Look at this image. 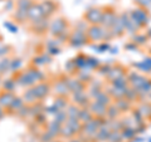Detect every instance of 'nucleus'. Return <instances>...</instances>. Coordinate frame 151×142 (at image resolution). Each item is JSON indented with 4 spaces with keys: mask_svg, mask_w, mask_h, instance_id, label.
Segmentation results:
<instances>
[{
    "mask_svg": "<svg viewBox=\"0 0 151 142\" xmlns=\"http://www.w3.org/2000/svg\"><path fill=\"white\" fill-rule=\"evenodd\" d=\"M68 88H69V92L70 93H79V92H83L84 89V83L81 82L79 79H69L68 80Z\"/></svg>",
    "mask_w": 151,
    "mask_h": 142,
    "instance_id": "9b49d317",
    "label": "nucleus"
},
{
    "mask_svg": "<svg viewBox=\"0 0 151 142\" xmlns=\"http://www.w3.org/2000/svg\"><path fill=\"white\" fill-rule=\"evenodd\" d=\"M124 75H125L124 68L120 67V65H117V67H115V68H111V70H110V72H108V74H107V78L112 82V80L119 79V78H121V77H124Z\"/></svg>",
    "mask_w": 151,
    "mask_h": 142,
    "instance_id": "2eb2a0df",
    "label": "nucleus"
},
{
    "mask_svg": "<svg viewBox=\"0 0 151 142\" xmlns=\"http://www.w3.org/2000/svg\"><path fill=\"white\" fill-rule=\"evenodd\" d=\"M137 111L142 115L144 118H151V103L150 102H142L139 106Z\"/></svg>",
    "mask_w": 151,
    "mask_h": 142,
    "instance_id": "dca6fc26",
    "label": "nucleus"
},
{
    "mask_svg": "<svg viewBox=\"0 0 151 142\" xmlns=\"http://www.w3.org/2000/svg\"><path fill=\"white\" fill-rule=\"evenodd\" d=\"M69 44L72 47H81L84 45L88 42V37H87V32L81 30V29H76L70 33L69 35Z\"/></svg>",
    "mask_w": 151,
    "mask_h": 142,
    "instance_id": "20e7f679",
    "label": "nucleus"
},
{
    "mask_svg": "<svg viewBox=\"0 0 151 142\" xmlns=\"http://www.w3.org/2000/svg\"><path fill=\"white\" fill-rule=\"evenodd\" d=\"M117 18V14L113 9H110V8H105L103 9V16H102V23L101 25L105 27V28H111L112 24L115 23Z\"/></svg>",
    "mask_w": 151,
    "mask_h": 142,
    "instance_id": "0eeeda50",
    "label": "nucleus"
},
{
    "mask_svg": "<svg viewBox=\"0 0 151 142\" xmlns=\"http://www.w3.org/2000/svg\"><path fill=\"white\" fill-rule=\"evenodd\" d=\"M4 116V110H3V107L0 106V118H1Z\"/></svg>",
    "mask_w": 151,
    "mask_h": 142,
    "instance_id": "5701e85b",
    "label": "nucleus"
},
{
    "mask_svg": "<svg viewBox=\"0 0 151 142\" xmlns=\"http://www.w3.org/2000/svg\"><path fill=\"white\" fill-rule=\"evenodd\" d=\"M115 105L117 106V108L121 111V112H126L130 110V102L127 101L126 98H121V99H117L115 102Z\"/></svg>",
    "mask_w": 151,
    "mask_h": 142,
    "instance_id": "6ab92c4d",
    "label": "nucleus"
},
{
    "mask_svg": "<svg viewBox=\"0 0 151 142\" xmlns=\"http://www.w3.org/2000/svg\"><path fill=\"white\" fill-rule=\"evenodd\" d=\"M88 110L91 111V113L93 115V117L96 118H106L107 115V107L101 105L96 101H92L91 103L88 105Z\"/></svg>",
    "mask_w": 151,
    "mask_h": 142,
    "instance_id": "423d86ee",
    "label": "nucleus"
},
{
    "mask_svg": "<svg viewBox=\"0 0 151 142\" xmlns=\"http://www.w3.org/2000/svg\"><path fill=\"white\" fill-rule=\"evenodd\" d=\"M23 106H24V101H23L22 98H19V97H15V98L13 99L12 105L9 106V108H10V110H13V111H15V112H18Z\"/></svg>",
    "mask_w": 151,
    "mask_h": 142,
    "instance_id": "aec40b11",
    "label": "nucleus"
},
{
    "mask_svg": "<svg viewBox=\"0 0 151 142\" xmlns=\"http://www.w3.org/2000/svg\"><path fill=\"white\" fill-rule=\"evenodd\" d=\"M14 98H15V96L12 92H8V91L1 92L0 93V106L3 108H9Z\"/></svg>",
    "mask_w": 151,
    "mask_h": 142,
    "instance_id": "f8f14e48",
    "label": "nucleus"
},
{
    "mask_svg": "<svg viewBox=\"0 0 151 142\" xmlns=\"http://www.w3.org/2000/svg\"><path fill=\"white\" fill-rule=\"evenodd\" d=\"M52 142H55V141H52Z\"/></svg>",
    "mask_w": 151,
    "mask_h": 142,
    "instance_id": "b1692460",
    "label": "nucleus"
},
{
    "mask_svg": "<svg viewBox=\"0 0 151 142\" xmlns=\"http://www.w3.org/2000/svg\"><path fill=\"white\" fill-rule=\"evenodd\" d=\"M122 140H124V137H122L121 131H111L107 141L108 142H121Z\"/></svg>",
    "mask_w": 151,
    "mask_h": 142,
    "instance_id": "412c9836",
    "label": "nucleus"
},
{
    "mask_svg": "<svg viewBox=\"0 0 151 142\" xmlns=\"http://www.w3.org/2000/svg\"><path fill=\"white\" fill-rule=\"evenodd\" d=\"M103 9L105 8H100V6L88 9L87 13L84 14V19L91 25H101L102 16H103Z\"/></svg>",
    "mask_w": 151,
    "mask_h": 142,
    "instance_id": "f03ea898",
    "label": "nucleus"
},
{
    "mask_svg": "<svg viewBox=\"0 0 151 142\" xmlns=\"http://www.w3.org/2000/svg\"><path fill=\"white\" fill-rule=\"evenodd\" d=\"M129 14H130L131 22L136 25L137 29H141L142 27L147 25V23L150 20L147 13H146V10H144V9H136V10H132Z\"/></svg>",
    "mask_w": 151,
    "mask_h": 142,
    "instance_id": "f257e3e1",
    "label": "nucleus"
},
{
    "mask_svg": "<svg viewBox=\"0 0 151 142\" xmlns=\"http://www.w3.org/2000/svg\"><path fill=\"white\" fill-rule=\"evenodd\" d=\"M10 60L9 59H3V60H0V74H3V73H6L5 70H9L10 69Z\"/></svg>",
    "mask_w": 151,
    "mask_h": 142,
    "instance_id": "4be33fe9",
    "label": "nucleus"
},
{
    "mask_svg": "<svg viewBox=\"0 0 151 142\" xmlns=\"http://www.w3.org/2000/svg\"><path fill=\"white\" fill-rule=\"evenodd\" d=\"M40 9H42V13L45 18H49L50 15L58 10L59 8V4L57 3V0H43V1L39 3Z\"/></svg>",
    "mask_w": 151,
    "mask_h": 142,
    "instance_id": "39448f33",
    "label": "nucleus"
},
{
    "mask_svg": "<svg viewBox=\"0 0 151 142\" xmlns=\"http://www.w3.org/2000/svg\"><path fill=\"white\" fill-rule=\"evenodd\" d=\"M43 18H44V15H43V13H42L39 3L33 4L30 6V9L28 10V20H30V23H35Z\"/></svg>",
    "mask_w": 151,
    "mask_h": 142,
    "instance_id": "6e6552de",
    "label": "nucleus"
},
{
    "mask_svg": "<svg viewBox=\"0 0 151 142\" xmlns=\"http://www.w3.org/2000/svg\"><path fill=\"white\" fill-rule=\"evenodd\" d=\"M87 37H88V40H92V42L102 40V37H103L102 27L101 25H91L87 30Z\"/></svg>",
    "mask_w": 151,
    "mask_h": 142,
    "instance_id": "9d476101",
    "label": "nucleus"
},
{
    "mask_svg": "<svg viewBox=\"0 0 151 142\" xmlns=\"http://www.w3.org/2000/svg\"><path fill=\"white\" fill-rule=\"evenodd\" d=\"M67 27H68V23L64 18H57L49 24V32L53 35L60 38V35L64 34L65 32H68Z\"/></svg>",
    "mask_w": 151,
    "mask_h": 142,
    "instance_id": "7ed1b4c3",
    "label": "nucleus"
},
{
    "mask_svg": "<svg viewBox=\"0 0 151 142\" xmlns=\"http://www.w3.org/2000/svg\"><path fill=\"white\" fill-rule=\"evenodd\" d=\"M110 29H111V32H112L113 37H121V35L125 33L124 24H122V22H121V19H120V16H119V15H117L115 23L112 24V27L110 28Z\"/></svg>",
    "mask_w": 151,
    "mask_h": 142,
    "instance_id": "ddd939ff",
    "label": "nucleus"
},
{
    "mask_svg": "<svg viewBox=\"0 0 151 142\" xmlns=\"http://www.w3.org/2000/svg\"><path fill=\"white\" fill-rule=\"evenodd\" d=\"M93 115L91 113V111L88 110V107L87 108H83V110H81V112H79V116H78V120L82 122V123H87V122L89 121H92L93 120Z\"/></svg>",
    "mask_w": 151,
    "mask_h": 142,
    "instance_id": "a211bd4d",
    "label": "nucleus"
},
{
    "mask_svg": "<svg viewBox=\"0 0 151 142\" xmlns=\"http://www.w3.org/2000/svg\"><path fill=\"white\" fill-rule=\"evenodd\" d=\"M121 113V111L117 108V106L115 105V103H111L110 106L107 107V115H106V117L108 118V120H116L117 117H119V115Z\"/></svg>",
    "mask_w": 151,
    "mask_h": 142,
    "instance_id": "f3484780",
    "label": "nucleus"
},
{
    "mask_svg": "<svg viewBox=\"0 0 151 142\" xmlns=\"http://www.w3.org/2000/svg\"><path fill=\"white\" fill-rule=\"evenodd\" d=\"M32 91H33V93L35 94L37 99H43L44 97L48 96V93L50 91V86L48 83H45V82H42V83H38L37 86L33 87Z\"/></svg>",
    "mask_w": 151,
    "mask_h": 142,
    "instance_id": "1a4fd4ad",
    "label": "nucleus"
},
{
    "mask_svg": "<svg viewBox=\"0 0 151 142\" xmlns=\"http://www.w3.org/2000/svg\"><path fill=\"white\" fill-rule=\"evenodd\" d=\"M48 18H43V19H40V20H38L35 23H32L33 24V30H34L35 33H43L45 32V29L49 27V23L48 20H47Z\"/></svg>",
    "mask_w": 151,
    "mask_h": 142,
    "instance_id": "4468645a",
    "label": "nucleus"
}]
</instances>
